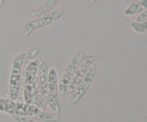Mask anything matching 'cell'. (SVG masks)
I'll list each match as a JSON object with an SVG mask.
<instances>
[{
	"mask_svg": "<svg viewBox=\"0 0 147 122\" xmlns=\"http://www.w3.org/2000/svg\"><path fill=\"white\" fill-rule=\"evenodd\" d=\"M39 53V49L37 47H34L32 50H30V51L27 52L26 53L25 57H24V63H23V67H25L27 65L30 64L31 62H32L33 60H35L37 58V55H38Z\"/></svg>",
	"mask_w": 147,
	"mask_h": 122,
	"instance_id": "cell-13",
	"label": "cell"
},
{
	"mask_svg": "<svg viewBox=\"0 0 147 122\" xmlns=\"http://www.w3.org/2000/svg\"><path fill=\"white\" fill-rule=\"evenodd\" d=\"M96 72H97L96 65V63H93L89 67L84 78L83 79V80L80 82V84L77 86V88L75 89L73 93L70 96V102L72 105L74 106V105L77 104L80 101V99L83 98V96L86 94V92L88 90L92 83L94 81L96 75Z\"/></svg>",
	"mask_w": 147,
	"mask_h": 122,
	"instance_id": "cell-7",
	"label": "cell"
},
{
	"mask_svg": "<svg viewBox=\"0 0 147 122\" xmlns=\"http://www.w3.org/2000/svg\"><path fill=\"white\" fill-rule=\"evenodd\" d=\"M147 21V10L142 12L137 18L136 19V22H144Z\"/></svg>",
	"mask_w": 147,
	"mask_h": 122,
	"instance_id": "cell-16",
	"label": "cell"
},
{
	"mask_svg": "<svg viewBox=\"0 0 147 122\" xmlns=\"http://www.w3.org/2000/svg\"><path fill=\"white\" fill-rule=\"evenodd\" d=\"M48 66L44 60H40L37 71V88L42 102L47 104V86H48Z\"/></svg>",
	"mask_w": 147,
	"mask_h": 122,
	"instance_id": "cell-8",
	"label": "cell"
},
{
	"mask_svg": "<svg viewBox=\"0 0 147 122\" xmlns=\"http://www.w3.org/2000/svg\"><path fill=\"white\" fill-rule=\"evenodd\" d=\"M85 55H85L84 52L83 51L77 53L73 57V59L70 60V63H69L68 65L66 67L63 76L61 77V79L58 83L59 93L62 96H66L70 82H71L72 79H73V76L76 73V70L78 67L79 65L80 64Z\"/></svg>",
	"mask_w": 147,
	"mask_h": 122,
	"instance_id": "cell-4",
	"label": "cell"
},
{
	"mask_svg": "<svg viewBox=\"0 0 147 122\" xmlns=\"http://www.w3.org/2000/svg\"><path fill=\"white\" fill-rule=\"evenodd\" d=\"M130 27L132 30L137 33H144L147 31V21L144 22H133L130 24Z\"/></svg>",
	"mask_w": 147,
	"mask_h": 122,
	"instance_id": "cell-14",
	"label": "cell"
},
{
	"mask_svg": "<svg viewBox=\"0 0 147 122\" xmlns=\"http://www.w3.org/2000/svg\"><path fill=\"white\" fill-rule=\"evenodd\" d=\"M17 103L11 99L0 98V111L7 113L10 116L16 114Z\"/></svg>",
	"mask_w": 147,
	"mask_h": 122,
	"instance_id": "cell-12",
	"label": "cell"
},
{
	"mask_svg": "<svg viewBox=\"0 0 147 122\" xmlns=\"http://www.w3.org/2000/svg\"><path fill=\"white\" fill-rule=\"evenodd\" d=\"M31 118L37 122H57L60 120L59 115L41 110L31 116Z\"/></svg>",
	"mask_w": 147,
	"mask_h": 122,
	"instance_id": "cell-10",
	"label": "cell"
},
{
	"mask_svg": "<svg viewBox=\"0 0 147 122\" xmlns=\"http://www.w3.org/2000/svg\"><path fill=\"white\" fill-rule=\"evenodd\" d=\"M11 117L17 121V122H37L34 120H33L31 117L27 116H23V115H18L14 114L11 116Z\"/></svg>",
	"mask_w": 147,
	"mask_h": 122,
	"instance_id": "cell-15",
	"label": "cell"
},
{
	"mask_svg": "<svg viewBox=\"0 0 147 122\" xmlns=\"http://www.w3.org/2000/svg\"><path fill=\"white\" fill-rule=\"evenodd\" d=\"M26 53L22 52L14 57L11 63V70L9 82L10 98L15 101L20 94L22 86V67Z\"/></svg>",
	"mask_w": 147,
	"mask_h": 122,
	"instance_id": "cell-2",
	"label": "cell"
},
{
	"mask_svg": "<svg viewBox=\"0 0 147 122\" xmlns=\"http://www.w3.org/2000/svg\"><path fill=\"white\" fill-rule=\"evenodd\" d=\"M59 87L57 70L52 67L48 70V86H47V104L52 111L57 113L61 111L58 101Z\"/></svg>",
	"mask_w": 147,
	"mask_h": 122,
	"instance_id": "cell-6",
	"label": "cell"
},
{
	"mask_svg": "<svg viewBox=\"0 0 147 122\" xmlns=\"http://www.w3.org/2000/svg\"><path fill=\"white\" fill-rule=\"evenodd\" d=\"M40 62V58H36L27 66L22 67V84L24 103L33 104L41 111H44L45 106L42 102L37 88V71Z\"/></svg>",
	"mask_w": 147,
	"mask_h": 122,
	"instance_id": "cell-1",
	"label": "cell"
},
{
	"mask_svg": "<svg viewBox=\"0 0 147 122\" xmlns=\"http://www.w3.org/2000/svg\"><path fill=\"white\" fill-rule=\"evenodd\" d=\"M147 10V0L139 1L129 5L123 11L126 16H132Z\"/></svg>",
	"mask_w": 147,
	"mask_h": 122,
	"instance_id": "cell-11",
	"label": "cell"
},
{
	"mask_svg": "<svg viewBox=\"0 0 147 122\" xmlns=\"http://www.w3.org/2000/svg\"><path fill=\"white\" fill-rule=\"evenodd\" d=\"M98 57V55L94 53H89L88 54L84 56L81 63L76 70V73H75L74 76L72 79L71 82H70V84L69 86L68 89H67V93H66L67 96H71L75 89L77 88V86L80 84V82L84 78L90 66L93 63H94L95 61H96Z\"/></svg>",
	"mask_w": 147,
	"mask_h": 122,
	"instance_id": "cell-5",
	"label": "cell"
},
{
	"mask_svg": "<svg viewBox=\"0 0 147 122\" xmlns=\"http://www.w3.org/2000/svg\"><path fill=\"white\" fill-rule=\"evenodd\" d=\"M59 0H48L45 2L42 7L37 9L34 10L31 12V17L34 18H38V17H43L47 14L51 13V11L59 3Z\"/></svg>",
	"mask_w": 147,
	"mask_h": 122,
	"instance_id": "cell-9",
	"label": "cell"
},
{
	"mask_svg": "<svg viewBox=\"0 0 147 122\" xmlns=\"http://www.w3.org/2000/svg\"><path fill=\"white\" fill-rule=\"evenodd\" d=\"M63 14H64L63 10L57 9L45 16L35 18L34 20L27 22L24 25L22 30L23 37L27 38L35 30L53 24L55 22L61 18Z\"/></svg>",
	"mask_w": 147,
	"mask_h": 122,
	"instance_id": "cell-3",
	"label": "cell"
},
{
	"mask_svg": "<svg viewBox=\"0 0 147 122\" xmlns=\"http://www.w3.org/2000/svg\"><path fill=\"white\" fill-rule=\"evenodd\" d=\"M143 122H147V116H146L144 118Z\"/></svg>",
	"mask_w": 147,
	"mask_h": 122,
	"instance_id": "cell-17",
	"label": "cell"
}]
</instances>
